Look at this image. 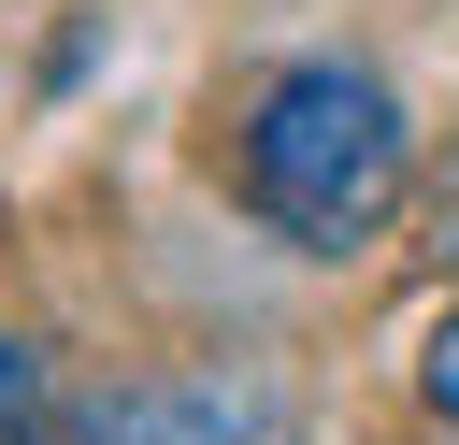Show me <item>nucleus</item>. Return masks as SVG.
<instances>
[{"instance_id":"20e7f679","label":"nucleus","mask_w":459,"mask_h":445,"mask_svg":"<svg viewBox=\"0 0 459 445\" xmlns=\"http://www.w3.org/2000/svg\"><path fill=\"white\" fill-rule=\"evenodd\" d=\"M29 388H43V359H29V345H14V330H0V416H14V402H29Z\"/></svg>"},{"instance_id":"7ed1b4c3","label":"nucleus","mask_w":459,"mask_h":445,"mask_svg":"<svg viewBox=\"0 0 459 445\" xmlns=\"http://www.w3.org/2000/svg\"><path fill=\"white\" fill-rule=\"evenodd\" d=\"M416 388H430V416H445V431H459V316H445V330H430V359H416Z\"/></svg>"},{"instance_id":"f03ea898","label":"nucleus","mask_w":459,"mask_h":445,"mask_svg":"<svg viewBox=\"0 0 459 445\" xmlns=\"http://www.w3.org/2000/svg\"><path fill=\"white\" fill-rule=\"evenodd\" d=\"M86 445H287V388L258 373H158L86 416Z\"/></svg>"},{"instance_id":"f257e3e1","label":"nucleus","mask_w":459,"mask_h":445,"mask_svg":"<svg viewBox=\"0 0 459 445\" xmlns=\"http://www.w3.org/2000/svg\"><path fill=\"white\" fill-rule=\"evenodd\" d=\"M402 187H416V129H402L387 72L301 57V72H273V86L244 100V201H258L301 258L373 244V230L402 215Z\"/></svg>"}]
</instances>
